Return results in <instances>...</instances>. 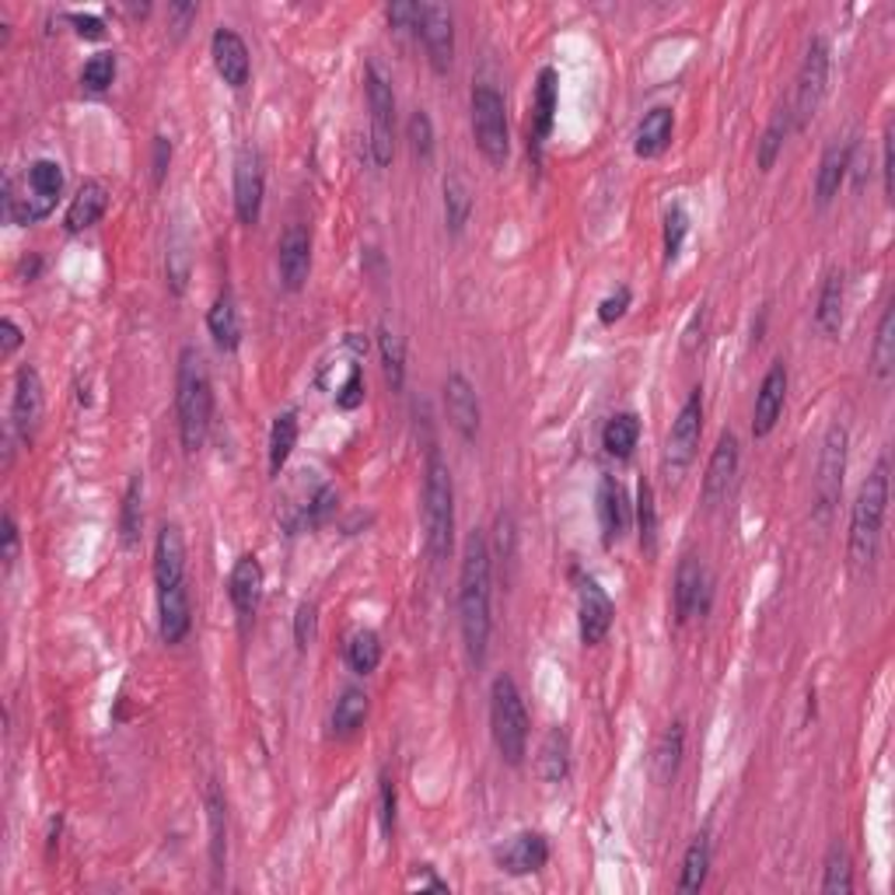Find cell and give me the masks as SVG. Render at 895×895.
Segmentation results:
<instances>
[{
  "label": "cell",
  "instance_id": "1",
  "mask_svg": "<svg viewBox=\"0 0 895 895\" xmlns=\"http://www.w3.org/2000/svg\"><path fill=\"white\" fill-rule=\"evenodd\" d=\"M490 588H494V577H490V546L483 532H473L465 539L462 570H459V626H462L465 655L473 665H483L490 651V626H494V619H490Z\"/></svg>",
  "mask_w": 895,
  "mask_h": 895
},
{
  "label": "cell",
  "instance_id": "2",
  "mask_svg": "<svg viewBox=\"0 0 895 895\" xmlns=\"http://www.w3.org/2000/svg\"><path fill=\"white\" fill-rule=\"evenodd\" d=\"M175 416H178V441L193 455L204 448L210 434L214 416V389L204 364V353L196 347L178 350V371H175Z\"/></svg>",
  "mask_w": 895,
  "mask_h": 895
},
{
  "label": "cell",
  "instance_id": "3",
  "mask_svg": "<svg viewBox=\"0 0 895 895\" xmlns=\"http://www.w3.org/2000/svg\"><path fill=\"white\" fill-rule=\"evenodd\" d=\"M423 543L434 564L452 556L455 546V483L438 448H431L423 469Z\"/></svg>",
  "mask_w": 895,
  "mask_h": 895
},
{
  "label": "cell",
  "instance_id": "4",
  "mask_svg": "<svg viewBox=\"0 0 895 895\" xmlns=\"http://www.w3.org/2000/svg\"><path fill=\"white\" fill-rule=\"evenodd\" d=\"M885 511H888V462L882 459L875 465V473L861 483L854 514H850V564L857 570L867 567L878 553Z\"/></svg>",
  "mask_w": 895,
  "mask_h": 895
},
{
  "label": "cell",
  "instance_id": "5",
  "mask_svg": "<svg viewBox=\"0 0 895 895\" xmlns=\"http://www.w3.org/2000/svg\"><path fill=\"white\" fill-rule=\"evenodd\" d=\"M490 734L507 767H522L528 749V710L511 676H497L490 686Z\"/></svg>",
  "mask_w": 895,
  "mask_h": 895
},
{
  "label": "cell",
  "instance_id": "6",
  "mask_svg": "<svg viewBox=\"0 0 895 895\" xmlns=\"http://www.w3.org/2000/svg\"><path fill=\"white\" fill-rule=\"evenodd\" d=\"M8 217L14 224H35L56 210V199L63 196V168L50 158H39L29 165L25 175V196H14V186L8 183Z\"/></svg>",
  "mask_w": 895,
  "mask_h": 895
},
{
  "label": "cell",
  "instance_id": "7",
  "mask_svg": "<svg viewBox=\"0 0 895 895\" xmlns=\"http://www.w3.org/2000/svg\"><path fill=\"white\" fill-rule=\"evenodd\" d=\"M473 137L483 158L504 168L511 154V133H507V109L504 95L494 84H476L473 88Z\"/></svg>",
  "mask_w": 895,
  "mask_h": 895
},
{
  "label": "cell",
  "instance_id": "8",
  "mask_svg": "<svg viewBox=\"0 0 895 895\" xmlns=\"http://www.w3.org/2000/svg\"><path fill=\"white\" fill-rule=\"evenodd\" d=\"M364 88H368V109H371V162L378 168L392 165L395 154V95L389 74L374 60L364 71Z\"/></svg>",
  "mask_w": 895,
  "mask_h": 895
},
{
  "label": "cell",
  "instance_id": "9",
  "mask_svg": "<svg viewBox=\"0 0 895 895\" xmlns=\"http://www.w3.org/2000/svg\"><path fill=\"white\" fill-rule=\"evenodd\" d=\"M700 434H703V389H692L689 399L682 402L676 423H671V431H668V444H665L668 483H679L686 476V469L692 465V459H697Z\"/></svg>",
  "mask_w": 895,
  "mask_h": 895
},
{
  "label": "cell",
  "instance_id": "10",
  "mask_svg": "<svg viewBox=\"0 0 895 895\" xmlns=\"http://www.w3.org/2000/svg\"><path fill=\"white\" fill-rule=\"evenodd\" d=\"M825 88H830V42L825 39H812L809 53L801 60V71H798V88H794V109H791V120L798 130H804L825 99Z\"/></svg>",
  "mask_w": 895,
  "mask_h": 895
},
{
  "label": "cell",
  "instance_id": "11",
  "mask_svg": "<svg viewBox=\"0 0 895 895\" xmlns=\"http://www.w3.org/2000/svg\"><path fill=\"white\" fill-rule=\"evenodd\" d=\"M843 473H846V428L833 423L822 438V455H819V473H815V518H819V525L830 522V514L840 504Z\"/></svg>",
  "mask_w": 895,
  "mask_h": 895
},
{
  "label": "cell",
  "instance_id": "12",
  "mask_svg": "<svg viewBox=\"0 0 895 895\" xmlns=\"http://www.w3.org/2000/svg\"><path fill=\"white\" fill-rule=\"evenodd\" d=\"M423 50H428V60L438 74L452 71L455 60V18L444 4H420V32Z\"/></svg>",
  "mask_w": 895,
  "mask_h": 895
},
{
  "label": "cell",
  "instance_id": "13",
  "mask_svg": "<svg viewBox=\"0 0 895 895\" xmlns=\"http://www.w3.org/2000/svg\"><path fill=\"white\" fill-rule=\"evenodd\" d=\"M263 193H266V175H263V158L256 147H241L235 158V214L241 224H253L263 214Z\"/></svg>",
  "mask_w": 895,
  "mask_h": 895
},
{
  "label": "cell",
  "instance_id": "14",
  "mask_svg": "<svg viewBox=\"0 0 895 895\" xmlns=\"http://www.w3.org/2000/svg\"><path fill=\"white\" fill-rule=\"evenodd\" d=\"M613 619H616V606L609 591L598 585L595 577H585L577 585V626H580V640L588 647L591 644H601L606 634L613 630Z\"/></svg>",
  "mask_w": 895,
  "mask_h": 895
},
{
  "label": "cell",
  "instance_id": "15",
  "mask_svg": "<svg viewBox=\"0 0 895 895\" xmlns=\"http://www.w3.org/2000/svg\"><path fill=\"white\" fill-rule=\"evenodd\" d=\"M444 407H448V420H452V428H455L465 441H476L483 410H480L476 385L469 382V378H465L462 371H452V374H448V382H444Z\"/></svg>",
  "mask_w": 895,
  "mask_h": 895
},
{
  "label": "cell",
  "instance_id": "16",
  "mask_svg": "<svg viewBox=\"0 0 895 895\" xmlns=\"http://www.w3.org/2000/svg\"><path fill=\"white\" fill-rule=\"evenodd\" d=\"M210 56H214L217 74L224 78V84H228V88H235V92H238V88L249 84V74H253L249 47H245V39L235 29H217L214 32Z\"/></svg>",
  "mask_w": 895,
  "mask_h": 895
},
{
  "label": "cell",
  "instance_id": "17",
  "mask_svg": "<svg viewBox=\"0 0 895 895\" xmlns=\"http://www.w3.org/2000/svg\"><path fill=\"white\" fill-rule=\"evenodd\" d=\"M154 585L158 591L186 585V539L178 525H162L154 543Z\"/></svg>",
  "mask_w": 895,
  "mask_h": 895
},
{
  "label": "cell",
  "instance_id": "18",
  "mask_svg": "<svg viewBox=\"0 0 895 895\" xmlns=\"http://www.w3.org/2000/svg\"><path fill=\"white\" fill-rule=\"evenodd\" d=\"M277 266H280V284L287 290H301L308 274H311V235L301 224H290L280 235L277 245Z\"/></svg>",
  "mask_w": 895,
  "mask_h": 895
},
{
  "label": "cell",
  "instance_id": "19",
  "mask_svg": "<svg viewBox=\"0 0 895 895\" xmlns=\"http://www.w3.org/2000/svg\"><path fill=\"white\" fill-rule=\"evenodd\" d=\"M734 476H738V438L731 431H724L718 448H713L710 462H707V473H703V504L710 511L731 494Z\"/></svg>",
  "mask_w": 895,
  "mask_h": 895
},
{
  "label": "cell",
  "instance_id": "20",
  "mask_svg": "<svg viewBox=\"0 0 895 895\" xmlns=\"http://www.w3.org/2000/svg\"><path fill=\"white\" fill-rule=\"evenodd\" d=\"M546 861H549V843L543 833H518L497 850V864L511 878L535 875V871L546 867Z\"/></svg>",
  "mask_w": 895,
  "mask_h": 895
},
{
  "label": "cell",
  "instance_id": "21",
  "mask_svg": "<svg viewBox=\"0 0 895 895\" xmlns=\"http://www.w3.org/2000/svg\"><path fill=\"white\" fill-rule=\"evenodd\" d=\"M783 402H788V368H783V361H776L755 392V410H752V434L755 438H767L776 428Z\"/></svg>",
  "mask_w": 895,
  "mask_h": 895
},
{
  "label": "cell",
  "instance_id": "22",
  "mask_svg": "<svg viewBox=\"0 0 895 895\" xmlns=\"http://www.w3.org/2000/svg\"><path fill=\"white\" fill-rule=\"evenodd\" d=\"M263 564L256 556H238V564L232 567V577H228V595H232V606L238 613L241 623H249L259 609V598H263Z\"/></svg>",
  "mask_w": 895,
  "mask_h": 895
},
{
  "label": "cell",
  "instance_id": "23",
  "mask_svg": "<svg viewBox=\"0 0 895 895\" xmlns=\"http://www.w3.org/2000/svg\"><path fill=\"white\" fill-rule=\"evenodd\" d=\"M710 588H707V570L697 556H686L676 574V619L689 623L692 616L707 613Z\"/></svg>",
  "mask_w": 895,
  "mask_h": 895
},
{
  "label": "cell",
  "instance_id": "24",
  "mask_svg": "<svg viewBox=\"0 0 895 895\" xmlns=\"http://www.w3.org/2000/svg\"><path fill=\"white\" fill-rule=\"evenodd\" d=\"M11 416H14L18 434L21 438H32V431L39 428V420H42V378H39L35 368H21L18 371Z\"/></svg>",
  "mask_w": 895,
  "mask_h": 895
},
{
  "label": "cell",
  "instance_id": "25",
  "mask_svg": "<svg viewBox=\"0 0 895 895\" xmlns=\"http://www.w3.org/2000/svg\"><path fill=\"white\" fill-rule=\"evenodd\" d=\"M598 522H601V539L606 546L619 543L626 525H630V507H626V490L619 480L606 476L598 486Z\"/></svg>",
  "mask_w": 895,
  "mask_h": 895
},
{
  "label": "cell",
  "instance_id": "26",
  "mask_svg": "<svg viewBox=\"0 0 895 895\" xmlns=\"http://www.w3.org/2000/svg\"><path fill=\"white\" fill-rule=\"evenodd\" d=\"M193 626V609H189V591L186 585L158 591V630L165 644H183Z\"/></svg>",
  "mask_w": 895,
  "mask_h": 895
},
{
  "label": "cell",
  "instance_id": "27",
  "mask_svg": "<svg viewBox=\"0 0 895 895\" xmlns=\"http://www.w3.org/2000/svg\"><path fill=\"white\" fill-rule=\"evenodd\" d=\"M556 99H559V78H556L553 66H543L539 84H535V99H532V144L535 147H543L546 137L553 133Z\"/></svg>",
  "mask_w": 895,
  "mask_h": 895
},
{
  "label": "cell",
  "instance_id": "28",
  "mask_svg": "<svg viewBox=\"0 0 895 895\" xmlns=\"http://www.w3.org/2000/svg\"><path fill=\"white\" fill-rule=\"evenodd\" d=\"M850 144H830L822 151V162H819V172H815V199L819 207L833 204V196L840 193L843 178H846V168H850Z\"/></svg>",
  "mask_w": 895,
  "mask_h": 895
},
{
  "label": "cell",
  "instance_id": "29",
  "mask_svg": "<svg viewBox=\"0 0 895 895\" xmlns=\"http://www.w3.org/2000/svg\"><path fill=\"white\" fill-rule=\"evenodd\" d=\"M207 329L214 336V343L220 350H238L241 343V319H238V305H235V295L232 290H220L214 298L210 311H207Z\"/></svg>",
  "mask_w": 895,
  "mask_h": 895
},
{
  "label": "cell",
  "instance_id": "30",
  "mask_svg": "<svg viewBox=\"0 0 895 895\" xmlns=\"http://www.w3.org/2000/svg\"><path fill=\"white\" fill-rule=\"evenodd\" d=\"M109 207V193L102 183H84L78 189V196L71 199V207H66V232H88V228H95V224L102 220Z\"/></svg>",
  "mask_w": 895,
  "mask_h": 895
},
{
  "label": "cell",
  "instance_id": "31",
  "mask_svg": "<svg viewBox=\"0 0 895 895\" xmlns=\"http://www.w3.org/2000/svg\"><path fill=\"white\" fill-rule=\"evenodd\" d=\"M671 130H676V116H671V109H665V105H658V109H651L647 112V116L640 120V126H637V144H634V151L640 154V158H658V154L668 147V141H671Z\"/></svg>",
  "mask_w": 895,
  "mask_h": 895
},
{
  "label": "cell",
  "instance_id": "32",
  "mask_svg": "<svg viewBox=\"0 0 895 895\" xmlns=\"http://www.w3.org/2000/svg\"><path fill=\"white\" fill-rule=\"evenodd\" d=\"M843 298H846V280L843 270H833L822 284V295L815 305V326L822 336H840L843 329Z\"/></svg>",
  "mask_w": 895,
  "mask_h": 895
},
{
  "label": "cell",
  "instance_id": "33",
  "mask_svg": "<svg viewBox=\"0 0 895 895\" xmlns=\"http://www.w3.org/2000/svg\"><path fill=\"white\" fill-rule=\"evenodd\" d=\"M141 528H144V476L133 473L120 507V543L133 549L141 543Z\"/></svg>",
  "mask_w": 895,
  "mask_h": 895
},
{
  "label": "cell",
  "instance_id": "34",
  "mask_svg": "<svg viewBox=\"0 0 895 895\" xmlns=\"http://www.w3.org/2000/svg\"><path fill=\"white\" fill-rule=\"evenodd\" d=\"M207 819H210V861L214 871L220 875L224 861H228V804H224V794L217 783L207 788Z\"/></svg>",
  "mask_w": 895,
  "mask_h": 895
},
{
  "label": "cell",
  "instance_id": "35",
  "mask_svg": "<svg viewBox=\"0 0 895 895\" xmlns=\"http://www.w3.org/2000/svg\"><path fill=\"white\" fill-rule=\"evenodd\" d=\"M637 441H640V416L637 413H616L606 423V431H601V448H606L613 459H630Z\"/></svg>",
  "mask_w": 895,
  "mask_h": 895
},
{
  "label": "cell",
  "instance_id": "36",
  "mask_svg": "<svg viewBox=\"0 0 895 895\" xmlns=\"http://www.w3.org/2000/svg\"><path fill=\"white\" fill-rule=\"evenodd\" d=\"M364 721H368V692L357 689V686L343 689V697L332 707V731L347 738L357 728H364Z\"/></svg>",
  "mask_w": 895,
  "mask_h": 895
},
{
  "label": "cell",
  "instance_id": "37",
  "mask_svg": "<svg viewBox=\"0 0 895 895\" xmlns=\"http://www.w3.org/2000/svg\"><path fill=\"white\" fill-rule=\"evenodd\" d=\"M682 745H686L682 721H671L655 745V780L658 783H668L671 776H676V770L682 763Z\"/></svg>",
  "mask_w": 895,
  "mask_h": 895
},
{
  "label": "cell",
  "instance_id": "38",
  "mask_svg": "<svg viewBox=\"0 0 895 895\" xmlns=\"http://www.w3.org/2000/svg\"><path fill=\"white\" fill-rule=\"evenodd\" d=\"M539 773L546 783H559V780H567L570 773V742H567V734L553 728L546 734V742H543V752H539Z\"/></svg>",
  "mask_w": 895,
  "mask_h": 895
},
{
  "label": "cell",
  "instance_id": "39",
  "mask_svg": "<svg viewBox=\"0 0 895 895\" xmlns=\"http://www.w3.org/2000/svg\"><path fill=\"white\" fill-rule=\"evenodd\" d=\"M469 210H473V196H469L465 178L459 172L444 175V224H448V232L459 235L469 220Z\"/></svg>",
  "mask_w": 895,
  "mask_h": 895
},
{
  "label": "cell",
  "instance_id": "40",
  "mask_svg": "<svg viewBox=\"0 0 895 895\" xmlns=\"http://www.w3.org/2000/svg\"><path fill=\"white\" fill-rule=\"evenodd\" d=\"M298 444V413L295 410H284L277 420H274V431H270V473L280 476L284 465L290 459Z\"/></svg>",
  "mask_w": 895,
  "mask_h": 895
},
{
  "label": "cell",
  "instance_id": "41",
  "mask_svg": "<svg viewBox=\"0 0 895 895\" xmlns=\"http://www.w3.org/2000/svg\"><path fill=\"white\" fill-rule=\"evenodd\" d=\"M707 871H710V840L707 836H697L689 846H686V857H682V875H679V892H700L703 882H707Z\"/></svg>",
  "mask_w": 895,
  "mask_h": 895
},
{
  "label": "cell",
  "instance_id": "42",
  "mask_svg": "<svg viewBox=\"0 0 895 895\" xmlns=\"http://www.w3.org/2000/svg\"><path fill=\"white\" fill-rule=\"evenodd\" d=\"M378 350H382V368L392 389H402L407 382V347H402V336L392 326L378 329Z\"/></svg>",
  "mask_w": 895,
  "mask_h": 895
},
{
  "label": "cell",
  "instance_id": "43",
  "mask_svg": "<svg viewBox=\"0 0 895 895\" xmlns=\"http://www.w3.org/2000/svg\"><path fill=\"white\" fill-rule=\"evenodd\" d=\"M871 364H875V378H878V382H888L892 368H895V311L892 308L882 311L878 336H875V350H871Z\"/></svg>",
  "mask_w": 895,
  "mask_h": 895
},
{
  "label": "cell",
  "instance_id": "44",
  "mask_svg": "<svg viewBox=\"0 0 895 895\" xmlns=\"http://www.w3.org/2000/svg\"><path fill=\"white\" fill-rule=\"evenodd\" d=\"M347 661L357 676H371V671L382 665V640L374 630H357L347 644Z\"/></svg>",
  "mask_w": 895,
  "mask_h": 895
},
{
  "label": "cell",
  "instance_id": "45",
  "mask_svg": "<svg viewBox=\"0 0 895 895\" xmlns=\"http://www.w3.org/2000/svg\"><path fill=\"white\" fill-rule=\"evenodd\" d=\"M637 528H640L644 553H655V546H658V501H655V486L647 480H640V490H637Z\"/></svg>",
  "mask_w": 895,
  "mask_h": 895
},
{
  "label": "cell",
  "instance_id": "46",
  "mask_svg": "<svg viewBox=\"0 0 895 895\" xmlns=\"http://www.w3.org/2000/svg\"><path fill=\"white\" fill-rule=\"evenodd\" d=\"M825 895H850L854 892V867H850V854L836 843L825 857V878H822Z\"/></svg>",
  "mask_w": 895,
  "mask_h": 895
},
{
  "label": "cell",
  "instance_id": "47",
  "mask_svg": "<svg viewBox=\"0 0 895 895\" xmlns=\"http://www.w3.org/2000/svg\"><path fill=\"white\" fill-rule=\"evenodd\" d=\"M788 130H791V109H780L773 123L767 126L763 133V141H759V168L770 172L776 165V154L783 147V137H788Z\"/></svg>",
  "mask_w": 895,
  "mask_h": 895
},
{
  "label": "cell",
  "instance_id": "48",
  "mask_svg": "<svg viewBox=\"0 0 895 895\" xmlns=\"http://www.w3.org/2000/svg\"><path fill=\"white\" fill-rule=\"evenodd\" d=\"M407 137H410V147L420 162H431V154H434V123L431 116L423 109H416L410 123H407Z\"/></svg>",
  "mask_w": 895,
  "mask_h": 895
},
{
  "label": "cell",
  "instance_id": "49",
  "mask_svg": "<svg viewBox=\"0 0 895 895\" xmlns=\"http://www.w3.org/2000/svg\"><path fill=\"white\" fill-rule=\"evenodd\" d=\"M112 78H116V53H95L81 71V84L88 92H105Z\"/></svg>",
  "mask_w": 895,
  "mask_h": 895
},
{
  "label": "cell",
  "instance_id": "50",
  "mask_svg": "<svg viewBox=\"0 0 895 895\" xmlns=\"http://www.w3.org/2000/svg\"><path fill=\"white\" fill-rule=\"evenodd\" d=\"M689 235V214L682 207H671L665 214V259L671 263L682 253V241Z\"/></svg>",
  "mask_w": 895,
  "mask_h": 895
},
{
  "label": "cell",
  "instance_id": "51",
  "mask_svg": "<svg viewBox=\"0 0 895 895\" xmlns=\"http://www.w3.org/2000/svg\"><path fill=\"white\" fill-rule=\"evenodd\" d=\"M316 634H319L316 601H301L298 613H295V644H298V651H308V647L316 644Z\"/></svg>",
  "mask_w": 895,
  "mask_h": 895
},
{
  "label": "cell",
  "instance_id": "52",
  "mask_svg": "<svg viewBox=\"0 0 895 895\" xmlns=\"http://www.w3.org/2000/svg\"><path fill=\"white\" fill-rule=\"evenodd\" d=\"M361 402H364V374H361V364H350L343 385H336V407L357 410Z\"/></svg>",
  "mask_w": 895,
  "mask_h": 895
},
{
  "label": "cell",
  "instance_id": "53",
  "mask_svg": "<svg viewBox=\"0 0 895 895\" xmlns=\"http://www.w3.org/2000/svg\"><path fill=\"white\" fill-rule=\"evenodd\" d=\"M626 308H630V287H619L616 295H609L606 301L598 305V319L601 326H613L626 316Z\"/></svg>",
  "mask_w": 895,
  "mask_h": 895
},
{
  "label": "cell",
  "instance_id": "54",
  "mask_svg": "<svg viewBox=\"0 0 895 895\" xmlns=\"http://www.w3.org/2000/svg\"><path fill=\"white\" fill-rule=\"evenodd\" d=\"M389 25L395 32H420V4H392L389 8Z\"/></svg>",
  "mask_w": 895,
  "mask_h": 895
},
{
  "label": "cell",
  "instance_id": "55",
  "mask_svg": "<svg viewBox=\"0 0 895 895\" xmlns=\"http://www.w3.org/2000/svg\"><path fill=\"white\" fill-rule=\"evenodd\" d=\"M378 794H382V830L392 836V830H395V780L389 776V773H382V788H378Z\"/></svg>",
  "mask_w": 895,
  "mask_h": 895
},
{
  "label": "cell",
  "instance_id": "56",
  "mask_svg": "<svg viewBox=\"0 0 895 895\" xmlns=\"http://www.w3.org/2000/svg\"><path fill=\"white\" fill-rule=\"evenodd\" d=\"M885 144H882V178H885V199H892V193H895V154H892V147H895V137H892V126H885V137H882Z\"/></svg>",
  "mask_w": 895,
  "mask_h": 895
},
{
  "label": "cell",
  "instance_id": "57",
  "mask_svg": "<svg viewBox=\"0 0 895 895\" xmlns=\"http://www.w3.org/2000/svg\"><path fill=\"white\" fill-rule=\"evenodd\" d=\"M168 162H172V144L165 137H154V186L165 183Z\"/></svg>",
  "mask_w": 895,
  "mask_h": 895
},
{
  "label": "cell",
  "instance_id": "58",
  "mask_svg": "<svg viewBox=\"0 0 895 895\" xmlns=\"http://www.w3.org/2000/svg\"><path fill=\"white\" fill-rule=\"evenodd\" d=\"M410 885L431 888V892H448V882H441V878L434 875V867H431V864H416V867H413V878H410Z\"/></svg>",
  "mask_w": 895,
  "mask_h": 895
},
{
  "label": "cell",
  "instance_id": "59",
  "mask_svg": "<svg viewBox=\"0 0 895 895\" xmlns=\"http://www.w3.org/2000/svg\"><path fill=\"white\" fill-rule=\"evenodd\" d=\"M4 567L11 570L14 567V559H18V525H14V518H11V511L4 514Z\"/></svg>",
  "mask_w": 895,
  "mask_h": 895
},
{
  "label": "cell",
  "instance_id": "60",
  "mask_svg": "<svg viewBox=\"0 0 895 895\" xmlns=\"http://www.w3.org/2000/svg\"><path fill=\"white\" fill-rule=\"evenodd\" d=\"M71 21L78 25V32L88 35V39H102V35H105L102 18H95V14H71Z\"/></svg>",
  "mask_w": 895,
  "mask_h": 895
},
{
  "label": "cell",
  "instance_id": "61",
  "mask_svg": "<svg viewBox=\"0 0 895 895\" xmlns=\"http://www.w3.org/2000/svg\"><path fill=\"white\" fill-rule=\"evenodd\" d=\"M0 332H4V343H0V353L11 357V353L21 347V329L14 326V319H4V322H0Z\"/></svg>",
  "mask_w": 895,
  "mask_h": 895
},
{
  "label": "cell",
  "instance_id": "62",
  "mask_svg": "<svg viewBox=\"0 0 895 895\" xmlns=\"http://www.w3.org/2000/svg\"><path fill=\"white\" fill-rule=\"evenodd\" d=\"M168 11H172V14H175V21H178V29H175L178 35L186 32V21H189V18H196V4H172Z\"/></svg>",
  "mask_w": 895,
  "mask_h": 895
}]
</instances>
